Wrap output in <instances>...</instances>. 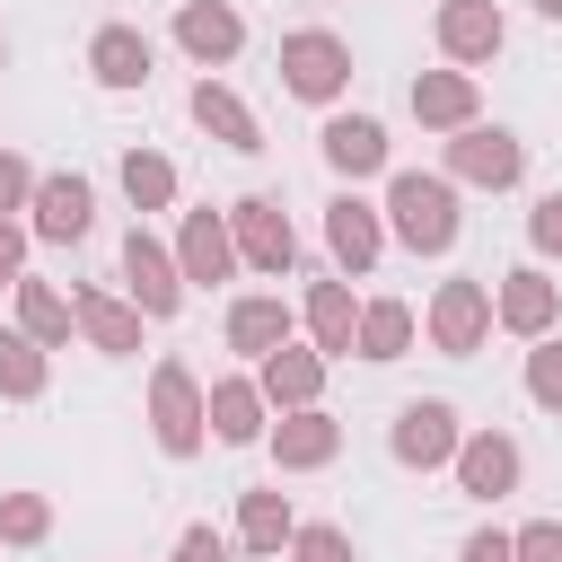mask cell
Returning <instances> with one entry per match:
<instances>
[{"label":"cell","instance_id":"6da1fadb","mask_svg":"<svg viewBox=\"0 0 562 562\" xmlns=\"http://www.w3.org/2000/svg\"><path fill=\"white\" fill-rule=\"evenodd\" d=\"M395 220H404L413 246H448V237H457V202H448V184H430V176H404V184H395Z\"/></svg>","mask_w":562,"mask_h":562},{"label":"cell","instance_id":"7a4b0ae2","mask_svg":"<svg viewBox=\"0 0 562 562\" xmlns=\"http://www.w3.org/2000/svg\"><path fill=\"white\" fill-rule=\"evenodd\" d=\"M281 70H290L299 97H334V88H342V44H334V35H299V44L281 53Z\"/></svg>","mask_w":562,"mask_h":562},{"label":"cell","instance_id":"3957f363","mask_svg":"<svg viewBox=\"0 0 562 562\" xmlns=\"http://www.w3.org/2000/svg\"><path fill=\"white\" fill-rule=\"evenodd\" d=\"M448 422H457L448 404H413V413H404V430H395V448H404L413 465H430V457H448Z\"/></svg>","mask_w":562,"mask_h":562},{"label":"cell","instance_id":"277c9868","mask_svg":"<svg viewBox=\"0 0 562 562\" xmlns=\"http://www.w3.org/2000/svg\"><path fill=\"white\" fill-rule=\"evenodd\" d=\"M97 70H105L114 88H132V79H149V44H140L132 26H105V35H97Z\"/></svg>","mask_w":562,"mask_h":562},{"label":"cell","instance_id":"5b68a950","mask_svg":"<svg viewBox=\"0 0 562 562\" xmlns=\"http://www.w3.org/2000/svg\"><path fill=\"white\" fill-rule=\"evenodd\" d=\"M325 149H334V167H351V176H360V167H378V149H386V140H378V123L342 114V123H325Z\"/></svg>","mask_w":562,"mask_h":562},{"label":"cell","instance_id":"8992f818","mask_svg":"<svg viewBox=\"0 0 562 562\" xmlns=\"http://www.w3.org/2000/svg\"><path fill=\"white\" fill-rule=\"evenodd\" d=\"M88 228V184L79 176H53L44 184V237H79Z\"/></svg>","mask_w":562,"mask_h":562},{"label":"cell","instance_id":"52a82bcc","mask_svg":"<svg viewBox=\"0 0 562 562\" xmlns=\"http://www.w3.org/2000/svg\"><path fill=\"white\" fill-rule=\"evenodd\" d=\"M123 263H132V281H140V307H149V316H167V307H176V281H167L158 246H149V237H132V246H123Z\"/></svg>","mask_w":562,"mask_h":562},{"label":"cell","instance_id":"ba28073f","mask_svg":"<svg viewBox=\"0 0 562 562\" xmlns=\"http://www.w3.org/2000/svg\"><path fill=\"white\" fill-rule=\"evenodd\" d=\"M474 325H483V290H474V281H448V299H439V342H448V351H465V342H474Z\"/></svg>","mask_w":562,"mask_h":562},{"label":"cell","instance_id":"9c48e42d","mask_svg":"<svg viewBox=\"0 0 562 562\" xmlns=\"http://www.w3.org/2000/svg\"><path fill=\"white\" fill-rule=\"evenodd\" d=\"M158 439H167V448H193V386H184L176 369L158 378Z\"/></svg>","mask_w":562,"mask_h":562},{"label":"cell","instance_id":"30bf717a","mask_svg":"<svg viewBox=\"0 0 562 562\" xmlns=\"http://www.w3.org/2000/svg\"><path fill=\"white\" fill-rule=\"evenodd\" d=\"M246 255L255 263H290V228L272 220V202H246Z\"/></svg>","mask_w":562,"mask_h":562},{"label":"cell","instance_id":"8fae6325","mask_svg":"<svg viewBox=\"0 0 562 562\" xmlns=\"http://www.w3.org/2000/svg\"><path fill=\"white\" fill-rule=\"evenodd\" d=\"M509 474H518V448H509V439H483V448H465V483H474V492H501Z\"/></svg>","mask_w":562,"mask_h":562},{"label":"cell","instance_id":"7c38bea8","mask_svg":"<svg viewBox=\"0 0 562 562\" xmlns=\"http://www.w3.org/2000/svg\"><path fill=\"white\" fill-rule=\"evenodd\" d=\"M184 44H193V53H228V44H237V18H228V9H184Z\"/></svg>","mask_w":562,"mask_h":562},{"label":"cell","instance_id":"4fadbf2b","mask_svg":"<svg viewBox=\"0 0 562 562\" xmlns=\"http://www.w3.org/2000/svg\"><path fill=\"white\" fill-rule=\"evenodd\" d=\"M193 114H202L211 132H228V149H255V123H246V114H237L220 88H202V97H193Z\"/></svg>","mask_w":562,"mask_h":562},{"label":"cell","instance_id":"5bb4252c","mask_svg":"<svg viewBox=\"0 0 562 562\" xmlns=\"http://www.w3.org/2000/svg\"><path fill=\"white\" fill-rule=\"evenodd\" d=\"M465 167H474V176H492V184H501V176H518V149H509V140H501V132H474V140H465Z\"/></svg>","mask_w":562,"mask_h":562},{"label":"cell","instance_id":"9a60e30c","mask_svg":"<svg viewBox=\"0 0 562 562\" xmlns=\"http://www.w3.org/2000/svg\"><path fill=\"white\" fill-rule=\"evenodd\" d=\"M334 246H342V263H369L378 237H369V211L360 202H334Z\"/></svg>","mask_w":562,"mask_h":562},{"label":"cell","instance_id":"2e32d148","mask_svg":"<svg viewBox=\"0 0 562 562\" xmlns=\"http://www.w3.org/2000/svg\"><path fill=\"white\" fill-rule=\"evenodd\" d=\"M448 44H457V53H483V44H501V26H492L483 9H448Z\"/></svg>","mask_w":562,"mask_h":562},{"label":"cell","instance_id":"e0dca14e","mask_svg":"<svg viewBox=\"0 0 562 562\" xmlns=\"http://www.w3.org/2000/svg\"><path fill=\"white\" fill-rule=\"evenodd\" d=\"M228 334L255 351V342H272V334H281V307H263V299H255V307H237V316H228Z\"/></svg>","mask_w":562,"mask_h":562},{"label":"cell","instance_id":"ac0fdd59","mask_svg":"<svg viewBox=\"0 0 562 562\" xmlns=\"http://www.w3.org/2000/svg\"><path fill=\"white\" fill-rule=\"evenodd\" d=\"M184 255H193V272H202V281H211V272L228 263V246H220V228H211V220H193V237H184Z\"/></svg>","mask_w":562,"mask_h":562},{"label":"cell","instance_id":"d6986e66","mask_svg":"<svg viewBox=\"0 0 562 562\" xmlns=\"http://www.w3.org/2000/svg\"><path fill=\"white\" fill-rule=\"evenodd\" d=\"M88 334H97L105 351H132V316H123V307H97V299H88Z\"/></svg>","mask_w":562,"mask_h":562},{"label":"cell","instance_id":"ffe728a7","mask_svg":"<svg viewBox=\"0 0 562 562\" xmlns=\"http://www.w3.org/2000/svg\"><path fill=\"white\" fill-rule=\"evenodd\" d=\"M509 316H518V325H544V281H536V272L509 281Z\"/></svg>","mask_w":562,"mask_h":562},{"label":"cell","instance_id":"44dd1931","mask_svg":"<svg viewBox=\"0 0 562 562\" xmlns=\"http://www.w3.org/2000/svg\"><path fill=\"white\" fill-rule=\"evenodd\" d=\"M246 536H255V544H281V501H272V492L246 501Z\"/></svg>","mask_w":562,"mask_h":562},{"label":"cell","instance_id":"7402d4cb","mask_svg":"<svg viewBox=\"0 0 562 562\" xmlns=\"http://www.w3.org/2000/svg\"><path fill=\"white\" fill-rule=\"evenodd\" d=\"M509 562H562V527H527V536L509 544Z\"/></svg>","mask_w":562,"mask_h":562},{"label":"cell","instance_id":"603a6c76","mask_svg":"<svg viewBox=\"0 0 562 562\" xmlns=\"http://www.w3.org/2000/svg\"><path fill=\"white\" fill-rule=\"evenodd\" d=\"M413 105L422 114H465V88L457 79H430V88H413Z\"/></svg>","mask_w":562,"mask_h":562},{"label":"cell","instance_id":"cb8c5ba5","mask_svg":"<svg viewBox=\"0 0 562 562\" xmlns=\"http://www.w3.org/2000/svg\"><path fill=\"white\" fill-rule=\"evenodd\" d=\"M123 176H132V202H158V193H167V167H158V158H132Z\"/></svg>","mask_w":562,"mask_h":562},{"label":"cell","instance_id":"d4e9b609","mask_svg":"<svg viewBox=\"0 0 562 562\" xmlns=\"http://www.w3.org/2000/svg\"><path fill=\"white\" fill-rule=\"evenodd\" d=\"M220 430H228V439H255V404H246V395H237V386H228V395H220Z\"/></svg>","mask_w":562,"mask_h":562},{"label":"cell","instance_id":"484cf974","mask_svg":"<svg viewBox=\"0 0 562 562\" xmlns=\"http://www.w3.org/2000/svg\"><path fill=\"white\" fill-rule=\"evenodd\" d=\"M395 342H404V316H395V307H378V316H369V351H378V360H386V351H395Z\"/></svg>","mask_w":562,"mask_h":562},{"label":"cell","instance_id":"4316f807","mask_svg":"<svg viewBox=\"0 0 562 562\" xmlns=\"http://www.w3.org/2000/svg\"><path fill=\"white\" fill-rule=\"evenodd\" d=\"M536 395H544V404H562V342L536 360Z\"/></svg>","mask_w":562,"mask_h":562},{"label":"cell","instance_id":"83f0119b","mask_svg":"<svg viewBox=\"0 0 562 562\" xmlns=\"http://www.w3.org/2000/svg\"><path fill=\"white\" fill-rule=\"evenodd\" d=\"M536 237H544V246H562V193H553V202L536 211Z\"/></svg>","mask_w":562,"mask_h":562},{"label":"cell","instance_id":"f1b7e54d","mask_svg":"<svg viewBox=\"0 0 562 562\" xmlns=\"http://www.w3.org/2000/svg\"><path fill=\"white\" fill-rule=\"evenodd\" d=\"M184 562H228V553L211 544V527H193V536H184Z\"/></svg>","mask_w":562,"mask_h":562},{"label":"cell","instance_id":"f546056e","mask_svg":"<svg viewBox=\"0 0 562 562\" xmlns=\"http://www.w3.org/2000/svg\"><path fill=\"white\" fill-rule=\"evenodd\" d=\"M465 562H509V544H501V536H474V544H465Z\"/></svg>","mask_w":562,"mask_h":562},{"label":"cell","instance_id":"4dcf8cb0","mask_svg":"<svg viewBox=\"0 0 562 562\" xmlns=\"http://www.w3.org/2000/svg\"><path fill=\"white\" fill-rule=\"evenodd\" d=\"M307 562H342V536H307Z\"/></svg>","mask_w":562,"mask_h":562},{"label":"cell","instance_id":"1f68e13d","mask_svg":"<svg viewBox=\"0 0 562 562\" xmlns=\"http://www.w3.org/2000/svg\"><path fill=\"white\" fill-rule=\"evenodd\" d=\"M18 184H26V176H18V167H0V211L18 202Z\"/></svg>","mask_w":562,"mask_h":562},{"label":"cell","instance_id":"d6a6232c","mask_svg":"<svg viewBox=\"0 0 562 562\" xmlns=\"http://www.w3.org/2000/svg\"><path fill=\"white\" fill-rule=\"evenodd\" d=\"M9 263H18V237H9V228H0V281H9Z\"/></svg>","mask_w":562,"mask_h":562},{"label":"cell","instance_id":"836d02e7","mask_svg":"<svg viewBox=\"0 0 562 562\" xmlns=\"http://www.w3.org/2000/svg\"><path fill=\"white\" fill-rule=\"evenodd\" d=\"M544 9H553V18H562V0H544Z\"/></svg>","mask_w":562,"mask_h":562}]
</instances>
